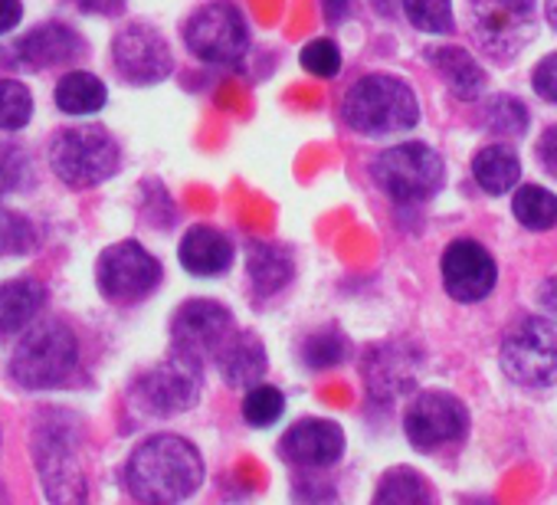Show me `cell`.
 I'll return each mask as SVG.
<instances>
[{
    "label": "cell",
    "mask_w": 557,
    "mask_h": 505,
    "mask_svg": "<svg viewBox=\"0 0 557 505\" xmlns=\"http://www.w3.org/2000/svg\"><path fill=\"white\" fill-rule=\"evenodd\" d=\"M128 492L138 502H181L203 482V459L197 446L177 433H158L135 446L125 466Z\"/></svg>",
    "instance_id": "cell-1"
},
{
    "label": "cell",
    "mask_w": 557,
    "mask_h": 505,
    "mask_svg": "<svg viewBox=\"0 0 557 505\" xmlns=\"http://www.w3.org/2000/svg\"><path fill=\"white\" fill-rule=\"evenodd\" d=\"M342 115L348 128H355L358 135L381 138V135L410 132L420 122V102L404 79L387 73H371L348 89L342 102Z\"/></svg>",
    "instance_id": "cell-2"
},
{
    "label": "cell",
    "mask_w": 557,
    "mask_h": 505,
    "mask_svg": "<svg viewBox=\"0 0 557 505\" xmlns=\"http://www.w3.org/2000/svg\"><path fill=\"white\" fill-rule=\"evenodd\" d=\"M79 371V342L63 322H40L11 355V378L24 391H53Z\"/></svg>",
    "instance_id": "cell-3"
},
{
    "label": "cell",
    "mask_w": 557,
    "mask_h": 505,
    "mask_svg": "<svg viewBox=\"0 0 557 505\" xmlns=\"http://www.w3.org/2000/svg\"><path fill=\"white\" fill-rule=\"evenodd\" d=\"M119 164L122 151L102 125L66 128L50 145V168L70 187H96L109 181Z\"/></svg>",
    "instance_id": "cell-4"
},
{
    "label": "cell",
    "mask_w": 557,
    "mask_h": 505,
    "mask_svg": "<svg viewBox=\"0 0 557 505\" xmlns=\"http://www.w3.org/2000/svg\"><path fill=\"white\" fill-rule=\"evenodd\" d=\"M371 174L391 200L423 204L443 184V158L423 141H400L377 155Z\"/></svg>",
    "instance_id": "cell-5"
},
{
    "label": "cell",
    "mask_w": 557,
    "mask_h": 505,
    "mask_svg": "<svg viewBox=\"0 0 557 505\" xmlns=\"http://www.w3.org/2000/svg\"><path fill=\"white\" fill-rule=\"evenodd\" d=\"M502 371L521 387H547L557 381V325L537 316L515 322L498 352Z\"/></svg>",
    "instance_id": "cell-6"
},
{
    "label": "cell",
    "mask_w": 557,
    "mask_h": 505,
    "mask_svg": "<svg viewBox=\"0 0 557 505\" xmlns=\"http://www.w3.org/2000/svg\"><path fill=\"white\" fill-rule=\"evenodd\" d=\"M184 44L210 66H233L246 57L249 30L239 8H233L230 0H210L184 24Z\"/></svg>",
    "instance_id": "cell-7"
},
{
    "label": "cell",
    "mask_w": 557,
    "mask_h": 505,
    "mask_svg": "<svg viewBox=\"0 0 557 505\" xmlns=\"http://www.w3.org/2000/svg\"><path fill=\"white\" fill-rule=\"evenodd\" d=\"M200 368H203V361L174 348L161 365H154L151 371H145L135 381L132 397L141 410H148L154 417L184 414L200 401V387H203Z\"/></svg>",
    "instance_id": "cell-8"
},
{
    "label": "cell",
    "mask_w": 557,
    "mask_h": 505,
    "mask_svg": "<svg viewBox=\"0 0 557 505\" xmlns=\"http://www.w3.org/2000/svg\"><path fill=\"white\" fill-rule=\"evenodd\" d=\"M158 283L161 263L135 239L112 243L109 249H102L96 263V286L115 306H135L148 299L158 290Z\"/></svg>",
    "instance_id": "cell-9"
},
{
    "label": "cell",
    "mask_w": 557,
    "mask_h": 505,
    "mask_svg": "<svg viewBox=\"0 0 557 505\" xmlns=\"http://www.w3.org/2000/svg\"><path fill=\"white\" fill-rule=\"evenodd\" d=\"M534 0H469V30L495 60L518 57L534 37Z\"/></svg>",
    "instance_id": "cell-10"
},
{
    "label": "cell",
    "mask_w": 557,
    "mask_h": 505,
    "mask_svg": "<svg viewBox=\"0 0 557 505\" xmlns=\"http://www.w3.org/2000/svg\"><path fill=\"white\" fill-rule=\"evenodd\" d=\"M34 459L53 502L86 498V479L76 463V443L70 423H40L34 433Z\"/></svg>",
    "instance_id": "cell-11"
},
{
    "label": "cell",
    "mask_w": 557,
    "mask_h": 505,
    "mask_svg": "<svg viewBox=\"0 0 557 505\" xmlns=\"http://www.w3.org/2000/svg\"><path fill=\"white\" fill-rule=\"evenodd\" d=\"M466 430H469V414H466L462 401L446 391L417 394L404 414V433L423 453L462 440Z\"/></svg>",
    "instance_id": "cell-12"
},
{
    "label": "cell",
    "mask_w": 557,
    "mask_h": 505,
    "mask_svg": "<svg viewBox=\"0 0 557 505\" xmlns=\"http://www.w3.org/2000/svg\"><path fill=\"white\" fill-rule=\"evenodd\" d=\"M230 338H233V316L220 303L190 299L171 319L174 348L197 361H216V355L223 352Z\"/></svg>",
    "instance_id": "cell-13"
},
{
    "label": "cell",
    "mask_w": 557,
    "mask_h": 505,
    "mask_svg": "<svg viewBox=\"0 0 557 505\" xmlns=\"http://www.w3.org/2000/svg\"><path fill=\"white\" fill-rule=\"evenodd\" d=\"M112 63H115V73L132 86H154L168 79L174 70L168 40L148 24H128L112 40Z\"/></svg>",
    "instance_id": "cell-14"
},
{
    "label": "cell",
    "mask_w": 557,
    "mask_h": 505,
    "mask_svg": "<svg viewBox=\"0 0 557 505\" xmlns=\"http://www.w3.org/2000/svg\"><path fill=\"white\" fill-rule=\"evenodd\" d=\"M440 270H443L446 296L453 303H462V306L482 303L498 283V270H495L492 253L475 239H453L443 249Z\"/></svg>",
    "instance_id": "cell-15"
},
{
    "label": "cell",
    "mask_w": 557,
    "mask_h": 505,
    "mask_svg": "<svg viewBox=\"0 0 557 505\" xmlns=\"http://www.w3.org/2000/svg\"><path fill=\"white\" fill-rule=\"evenodd\" d=\"M83 53H86V44L73 27L44 24V27H34L30 34H24L21 40H14L8 50H0V60L11 66H21V70H30V73H40V70L73 63Z\"/></svg>",
    "instance_id": "cell-16"
},
{
    "label": "cell",
    "mask_w": 557,
    "mask_h": 505,
    "mask_svg": "<svg viewBox=\"0 0 557 505\" xmlns=\"http://www.w3.org/2000/svg\"><path fill=\"white\" fill-rule=\"evenodd\" d=\"M286 463L306 469H325L345 453V430L335 420H299L278 443Z\"/></svg>",
    "instance_id": "cell-17"
},
{
    "label": "cell",
    "mask_w": 557,
    "mask_h": 505,
    "mask_svg": "<svg viewBox=\"0 0 557 505\" xmlns=\"http://www.w3.org/2000/svg\"><path fill=\"white\" fill-rule=\"evenodd\" d=\"M177 260L190 276H223L233 267V243L220 230L197 223L184 233L177 246Z\"/></svg>",
    "instance_id": "cell-18"
},
{
    "label": "cell",
    "mask_w": 557,
    "mask_h": 505,
    "mask_svg": "<svg viewBox=\"0 0 557 505\" xmlns=\"http://www.w3.org/2000/svg\"><path fill=\"white\" fill-rule=\"evenodd\" d=\"M420 368V355L404 348V345H377L368 361H364V381L368 391H374L377 397H394L413 387Z\"/></svg>",
    "instance_id": "cell-19"
},
{
    "label": "cell",
    "mask_w": 557,
    "mask_h": 505,
    "mask_svg": "<svg viewBox=\"0 0 557 505\" xmlns=\"http://www.w3.org/2000/svg\"><path fill=\"white\" fill-rule=\"evenodd\" d=\"M216 365H220V374L230 387H252L262 381L269 358H265L262 342L252 332H233V338L216 355Z\"/></svg>",
    "instance_id": "cell-20"
},
{
    "label": "cell",
    "mask_w": 557,
    "mask_h": 505,
    "mask_svg": "<svg viewBox=\"0 0 557 505\" xmlns=\"http://www.w3.org/2000/svg\"><path fill=\"white\" fill-rule=\"evenodd\" d=\"M246 273H249L256 296H262V299L275 296L278 290L289 286V280L296 273L293 253L278 243H252L246 253Z\"/></svg>",
    "instance_id": "cell-21"
},
{
    "label": "cell",
    "mask_w": 557,
    "mask_h": 505,
    "mask_svg": "<svg viewBox=\"0 0 557 505\" xmlns=\"http://www.w3.org/2000/svg\"><path fill=\"white\" fill-rule=\"evenodd\" d=\"M47 290L37 280H8L0 283V335L24 332L44 309Z\"/></svg>",
    "instance_id": "cell-22"
},
{
    "label": "cell",
    "mask_w": 557,
    "mask_h": 505,
    "mask_svg": "<svg viewBox=\"0 0 557 505\" xmlns=\"http://www.w3.org/2000/svg\"><path fill=\"white\" fill-rule=\"evenodd\" d=\"M433 70L443 76V83L449 86V93L462 102H472L482 96L485 89V70L475 63L472 53H466L462 47H436L430 50Z\"/></svg>",
    "instance_id": "cell-23"
},
{
    "label": "cell",
    "mask_w": 557,
    "mask_h": 505,
    "mask_svg": "<svg viewBox=\"0 0 557 505\" xmlns=\"http://www.w3.org/2000/svg\"><path fill=\"white\" fill-rule=\"evenodd\" d=\"M472 174L479 181V187L485 194H505L518 184L521 177V164L518 155L508 145H485L475 158H472Z\"/></svg>",
    "instance_id": "cell-24"
},
{
    "label": "cell",
    "mask_w": 557,
    "mask_h": 505,
    "mask_svg": "<svg viewBox=\"0 0 557 505\" xmlns=\"http://www.w3.org/2000/svg\"><path fill=\"white\" fill-rule=\"evenodd\" d=\"M60 112L66 115H92L106 106L109 93H106V83L92 73H66L60 83H57V93H53Z\"/></svg>",
    "instance_id": "cell-25"
},
{
    "label": "cell",
    "mask_w": 557,
    "mask_h": 505,
    "mask_svg": "<svg viewBox=\"0 0 557 505\" xmlns=\"http://www.w3.org/2000/svg\"><path fill=\"white\" fill-rule=\"evenodd\" d=\"M511 210L521 226L528 230H550L557 223V197L537 184H524L511 197Z\"/></svg>",
    "instance_id": "cell-26"
},
{
    "label": "cell",
    "mask_w": 557,
    "mask_h": 505,
    "mask_svg": "<svg viewBox=\"0 0 557 505\" xmlns=\"http://www.w3.org/2000/svg\"><path fill=\"white\" fill-rule=\"evenodd\" d=\"M430 498H433V492L426 489L420 472H413L407 466L391 469L384 476V482L377 485V492H374V502H381V505H387V502H394V505H417V502H430Z\"/></svg>",
    "instance_id": "cell-27"
},
{
    "label": "cell",
    "mask_w": 557,
    "mask_h": 505,
    "mask_svg": "<svg viewBox=\"0 0 557 505\" xmlns=\"http://www.w3.org/2000/svg\"><path fill=\"white\" fill-rule=\"evenodd\" d=\"M485 128L492 135H502V138H521L531 125L528 119V109L515 99V96H495L488 106H485V115H482Z\"/></svg>",
    "instance_id": "cell-28"
},
{
    "label": "cell",
    "mask_w": 557,
    "mask_h": 505,
    "mask_svg": "<svg viewBox=\"0 0 557 505\" xmlns=\"http://www.w3.org/2000/svg\"><path fill=\"white\" fill-rule=\"evenodd\" d=\"M283 410H286V397H283V391L278 387H272V384H252L249 391H246V397H243V417H246V423H252V427H269V423H275L278 417H283Z\"/></svg>",
    "instance_id": "cell-29"
},
{
    "label": "cell",
    "mask_w": 557,
    "mask_h": 505,
    "mask_svg": "<svg viewBox=\"0 0 557 505\" xmlns=\"http://www.w3.org/2000/svg\"><path fill=\"white\" fill-rule=\"evenodd\" d=\"M34 115V96L17 79H0V128L17 132Z\"/></svg>",
    "instance_id": "cell-30"
},
{
    "label": "cell",
    "mask_w": 557,
    "mask_h": 505,
    "mask_svg": "<svg viewBox=\"0 0 557 505\" xmlns=\"http://www.w3.org/2000/svg\"><path fill=\"white\" fill-rule=\"evenodd\" d=\"M404 14L423 34L453 30V0H404Z\"/></svg>",
    "instance_id": "cell-31"
},
{
    "label": "cell",
    "mask_w": 557,
    "mask_h": 505,
    "mask_svg": "<svg viewBox=\"0 0 557 505\" xmlns=\"http://www.w3.org/2000/svg\"><path fill=\"white\" fill-rule=\"evenodd\" d=\"M302 355H306V365H309V368H332V365H338V361L348 358V338L338 335L335 329L315 332V335L306 342Z\"/></svg>",
    "instance_id": "cell-32"
},
{
    "label": "cell",
    "mask_w": 557,
    "mask_h": 505,
    "mask_svg": "<svg viewBox=\"0 0 557 505\" xmlns=\"http://www.w3.org/2000/svg\"><path fill=\"white\" fill-rule=\"evenodd\" d=\"M34 239L37 233L27 217L0 210V257H8V253H30Z\"/></svg>",
    "instance_id": "cell-33"
},
{
    "label": "cell",
    "mask_w": 557,
    "mask_h": 505,
    "mask_svg": "<svg viewBox=\"0 0 557 505\" xmlns=\"http://www.w3.org/2000/svg\"><path fill=\"white\" fill-rule=\"evenodd\" d=\"M302 66H306V73H312L319 79H332L342 70V50L332 40H312L302 50Z\"/></svg>",
    "instance_id": "cell-34"
},
{
    "label": "cell",
    "mask_w": 557,
    "mask_h": 505,
    "mask_svg": "<svg viewBox=\"0 0 557 505\" xmlns=\"http://www.w3.org/2000/svg\"><path fill=\"white\" fill-rule=\"evenodd\" d=\"M531 86H534V93H537L544 102H554V106H557V53L544 57V60L534 66Z\"/></svg>",
    "instance_id": "cell-35"
},
{
    "label": "cell",
    "mask_w": 557,
    "mask_h": 505,
    "mask_svg": "<svg viewBox=\"0 0 557 505\" xmlns=\"http://www.w3.org/2000/svg\"><path fill=\"white\" fill-rule=\"evenodd\" d=\"M537 161L544 164V171L550 177H557V125H550L541 135V141H537Z\"/></svg>",
    "instance_id": "cell-36"
},
{
    "label": "cell",
    "mask_w": 557,
    "mask_h": 505,
    "mask_svg": "<svg viewBox=\"0 0 557 505\" xmlns=\"http://www.w3.org/2000/svg\"><path fill=\"white\" fill-rule=\"evenodd\" d=\"M24 17L21 0H0V34H11Z\"/></svg>",
    "instance_id": "cell-37"
},
{
    "label": "cell",
    "mask_w": 557,
    "mask_h": 505,
    "mask_svg": "<svg viewBox=\"0 0 557 505\" xmlns=\"http://www.w3.org/2000/svg\"><path fill=\"white\" fill-rule=\"evenodd\" d=\"M73 4L86 14H102V17H112L125 8V0H73Z\"/></svg>",
    "instance_id": "cell-38"
},
{
    "label": "cell",
    "mask_w": 557,
    "mask_h": 505,
    "mask_svg": "<svg viewBox=\"0 0 557 505\" xmlns=\"http://www.w3.org/2000/svg\"><path fill=\"white\" fill-rule=\"evenodd\" d=\"M547 21L550 27H557V0H547Z\"/></svg>",
    "instance_id": "cell-39"
},
{
    "label": "cell",
    "mask_w": 557,
    "mask_h": 505,
    "mask_svg": "<svg viewBox=\"0 0 557 505\" xmlns=\"http://www.w3.org/2000/svg\"><path fill=\"white\" fill-rule=\"evenodd\" d=\"M4 190H8V181H4V171H0V197H4Z\"/></svg>",
    "instance_id": "cell-40"
}]
</instances>
